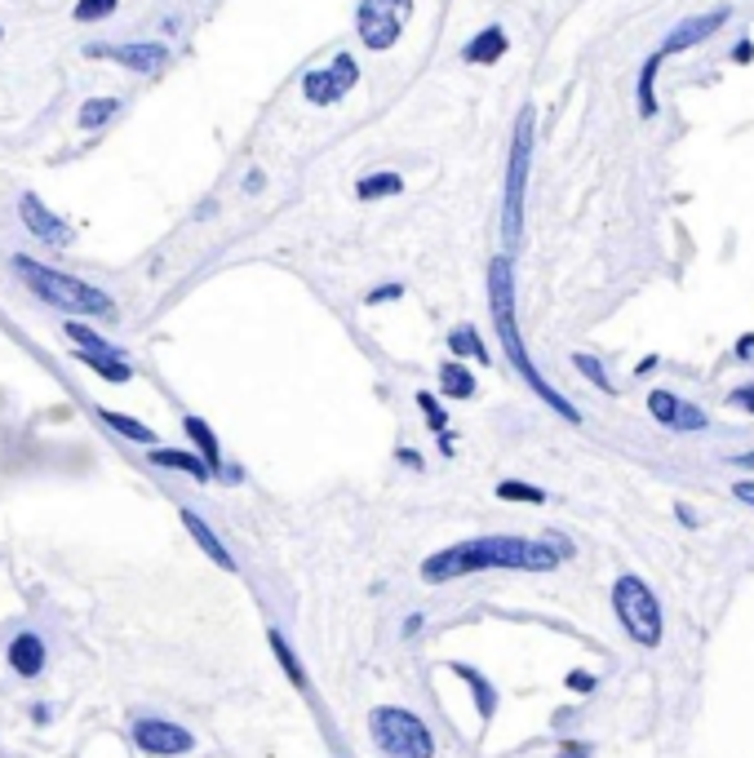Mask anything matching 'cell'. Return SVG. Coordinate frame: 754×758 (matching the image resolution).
I'll use <instances>...</instances> for the list:
<instances>
[{"label":"cell","mask_w":754,"mask_h":758,"mask_svg":"<svg viewBox=\"0 0 754 758\" xmlns=\"http://www.w3.org/2000/svg\"><path fill=\"white\" fill-rule=\"evenodd\" d=\"M564 564V555L555 551V541L542 536H475V541H458L436 555L421 559V581L426 586H449L475 573H555Z\"/></svg>","instance_id":"obj_1"},{"label":"cell","mask_w":754,"mask_h":758,"mask_svg":"<svg viewBox=\"0 0 754 758\" xmlns=\"http://www.w3.org/2000/svg\"><path fill=\"white\" fill-rule=\"evenodd\" d=\"M488 306H493V324H497V338H502V351H506V360H510V369L537 391V395H542L564 421H582V412L542 377V373H537V364L528 360V351H524V338H519V324H515V271H510V258H493L488 262Z\"/></svg>","instance_id":"obj_2"},{"label":"cell","mask_w":754,"mask_h":758,"mask_svg":"<svg viewBox=\"0 0 754 758\" xmlns=\"http://www.w3.org/2000/svg\"><path fill=\"white\" fill-rule=\"evenodd\" d=\"M14 275H19L41 302H49V306H58V310H67V315H116V302L106 297L102 289H93V284H85V280H76V275H63V271H54V267H41V262H32V258H14Z\"/></svg>","instance_id":"obj_3"},{"label":"cell","mask_w":754,"mask_h":758,"mask_svg":"<svg viewBox=\"0 0 754 758\" xmlns=\"http://www.w3.org/2000/svg\"><path fill=\"white\" fill-rule=\"evenodd\" d=\"M369 736L386 758H436V736L404 705L369 710Z\"/></svg>","instance_id":"obj_4"},{"label":"cell","mask_w":754,"mask_h":758,"mask_svg":"<svg viewBox=\"0 0 754 758\" xmlns=\"http://www.w3.org/2000/svg\"><path fill=\"white\" fill-rule=\"evenodd\" d=\"M612 612H617L621 630H626L639 647H657V643H662L666 621H662V603H657V595L649 590V581H639V577H617V581H612Z\"/></svg>","instance_id":"obj_5"},{"label":"cell","mask_w":754,"mask_h":758,"mask_svg":"<svg viewBox=\"0 0 754 758\" xmlns=\"http://www.w3.org/2000/svg\"><path fill=\"white\" fill-rule=\"evenodd\" d=\"M528 165H532V112L524 106L515 121L510 165H506V200H502V240L515 249L524 236V191H528Z\"/></svg>","instance_id":"obj_6"},{"label":"cell","mask_w":754,"mask_h":758,"mask_svg":"<svg viewBox=\"0 0 754 758\" xmlns=\"http://www.w3.org/2000/svg\"><path fill=\"white\" fill-rule=\"evenodd\" d=\"M408 19H413V0H360L356 27H360V41L382 54V49H391L399 41Z\"/></svg>","instance_id":"obj_7"},{"label":"cell","mask_w":754,"mask_h":758,"mask_svg":"<svg viewBox=\"0 0 754 758\" xmlns=\"http://www.w3.org/2000/svg\"><path fill=\"white\" fill-rule=\"evenodd\" d=\"M356 80H360L356 58H351V54H338L329 67H319V71H311V76L302 80V93H306V102H315V106H329V102H342V98L356 89Z\"/></svg>","instance_id":"obj_8"},{"label":"cell","mask_w":754,"mask_h":758,"mask_svg":"<svg viewBox=\"0 0 754 758\" xmlns=\"http://www.w3.org/2000/svg\"><path fill=\"white\" fill-rule=\"evenodd\" d=\"M134 745L147 754V758H178V754H187L195 740H191V732L182 727V723H169V719H138L134 723Z\"/></svg>","instance_id":"obj_9"},{"label":"cell","mask_w":754,"mask_h":758,"mask_svg":"<svg viewBox=\"0 0 754 758\" xmlns=\"http://www.w3.org/2000/svg\"><path fill=\"white\" fill-rule=\"evenodd\" d=\"M649 412H653V421H662L671 430H706L710 426V417L697 404H688V399H679L671 391H653L649 395Z\"/></svg>","instance_id":"obj_10"},{"label":"cell","mask_w":754,"mask_h":758,"mask_svg":"<svg viewBox=\"0 0 754 758\" xmlns=\"http://www.w3.org/2000/svg\"><path fill=\"white\" fill-rule=\"evenodd\" d=\"M19 213H23V223H27V231L41 240V245H54V249H67L71 245V227L63 223V218H54V213L41 204V195H23L19 200Z\"/></svg>","instance_id":"obj_11"},{"label":"cell","mask_w":754,"mask_h":758,"mask_svg":"<svg viewBox=\"0 0 754 758\" xmlns=\"http://www.w3.org/2000/svg\"><path fill=\"white\" fill-rule=\"evenodd\" d=\"M89 58H112L130 71H160L169 63V49L165 45H89Z\"/></svg>","instance_id":"obj_12"},{"label":"cell","mask_w":754,"mask_h":758,"mask_svg":"<svg viewBox=\"0 0 754 758\" xmlns=\"http://www.w3.org/2000/svg\"><path fill=\"white\" fill-rule=\"evenodd\" d=\"M5 661H10V670H14L19 679H36V675L49 666V647H45V638H41L36 630H23V634L10 638Z\"/></svg>","instance_id":"obj_13"},{"label":"cell","mask_w":754,"mask_h":758,"mask_svg":"<svg viewBox=\"0 0 754 758\" xmlns=\"http://www.w3.org/2000/svg\"><path fill=\"white\" fill-rule=\"evenodd\" d=\"M182 528L191 532V541H195V546H200V551H204V555H209L213 564H218L223 573H240L236 555H232V551L223 546V536H218V532H213V528H209V523H204V519H200L195 510H187V506H182Z\"/></svg>","instance_id":"obj_14"},{"label":"cell","mask_w":754,"mask_h":758,"mask_svg":"<svg viewBox=\"0 0 754 758\" xmlns=\"http://www.w3.org/2000/svg\"><path fill=\"white\" fill-rule=\"evenodd\" d=\"M723 23H728V10H714V14H701V19H684V23H679V27H675V32L666 36V45H662L657 54L666 58V54H679V49H693V45H701V41H706L710 32H719Z\"/></svg>","instance_id":"obj_15"},{"label":"cell","mask_w":754,"mask_h":758,"mask_svg":"<svg viewBox=\"0 0 754 758\" xmlns=\"http://www.w3.org/2000/svg\"><path fill=\"white\" fill-rule=\"evenodd\" d=\"M182 430L191 435L195 457L209 466V475H218V471H223V449H218V435H213V426H209L204 417H187V421H182Z\"/></svg>","instance_id":"obj_16"},{"label":"cell","mask_w":754,"mask_h":758,"mask_svg":"<svg viewBox=\"0 0 754 758\" xmlns=\"http://www.w3.org/2000/svg\"><path fill=\"white\" fill-rule=\"evenodd\" d=\"M453 675H458V679H462V683L471 688V697H475V710H480V719L488 723V719L497 714V688H493V683H488V679H484V675H480L475 666H466V661H453Z\"/></svg>","instance_id":"obj_17"},{"label":"cell","mask_w":754,"mask_h":758,"mask_svg":"<svg viewBox=\"0 0 754 758\" xmlns=\"http://www.w3.org/2000/svg\"><path fill=\"white\" fill-rule=\"evenodd\" d=\"M151 462H156L160 471H178V475H187V479H195V484L213 479L209 466H204L195 453H187V449H151Z\"/></svg>","instance_id":"obj_18"},{"label":"cell","mask_w":754,"mask_h":758,"mask_svg":"<svg viewBox=\"0 0 754 758\" xmlns=\"http://www.w3.org/2000/svg\"><path fill=\"white\" fill-rule=\"evenodd\" d=\"M267 643H271V653H275V661H280V670L293 679V688L297 692H311V679H306V670H302V661H297V653L289 647V638L280 634V630H267Z\"/></svg>","instance_id":"obj_19"},{"label":"cell","mask_w":754,"mask_h":758,"mask_svg":"<svg viewBox=\"0 0 754 758\" xmlns=\"http://www.w3.org/2000/svg\"><path fill=\"white\" fill-rule=\"evenodd\" d=\"M106 426H112L116 430V435H125L130 444H143V449H156V430L151 426H143L138 417H125V412H112V408H102L98 412Z\"/></svg>","instance_id":"obj_20"},{"label":"cell","mask_w":754,"mask_h":758,"mask_svg":"<svg viewBox=\"0 0 754 758\" xmlns=\"http://www.w3.org/2000/svg\"><path fill=\"white\" fill-rule=\"evenodd\" d=\"M506 54V32L502 27H484L471 45H466V63H475V67H488V63H497Z\"/></svg>","instance_id":"obj_21"},{"label":"cell","mask_w":754,"mask_h":758,"mask_svg":"<svg viewBox=\"0 0 754 758\" xmlns=\"http://www.w3.org/2000/svg\"><path fill=\"white\" fill-rule=\"evenodd\" d=\"M76 360H80L85 369H93L98 377H106V382H130V377H134V369H130L121 355H89V351H76Z\"/></svg>","instance_id":"obj_22"},{"label":"cell","mask_w":754,"mask_h":758,"mask_svg":"<svg viewBox=\"0 0 754 758\" xmlns=\"http://www.w3.org/2000/svg\"><path fill=\"white\" fill-rule=\"evenodd\" d=\"M63 333L71 338V347H76V351H89V355H116V351H112V342L98 338V333L89 329V324H80V319H67V324H63Z\"/></svg>","instance_id":"obj_23"},{"label":"cell","mask_w":754,"mask_h":758,"mask_svg":"<svg viewBox=\"0 0 754 758\" xmlns=\"http://www.w3.org/2000/svg\"><path fill=\"white\" fill-rule=\"evenodd\" d=\"M440 391H444L449 399H471V395H475V377H471L458 360H449V364L440 369Z\"/></svg>","instance_id":"obj_24"},{"label":"cell","mask_w":754,"mask_h":758,"mask_svg":"<svg viewBox=\"0 0 754 758\" xmlns=\"http://www.w3.org/2000/svg\"><path fill=\"white\" fill-rule=\"evenodd\" d=\"M116 112H121V102H116V98H89V102L80 106V116H76V121H80V129H102Z\"/></svg>","instance_id":"obj_25"},{"label":"cell","mask_w":754,"mask_h":758,"mask_svg":"<svg viewBox=\"0 0 754 758\" xmlns=\"http://www.w3.org/2000/svg\"><path fill=\"white\" fill-rule=\"evenodd\" d=\"M657 67H662V54H653L639 71V116H657V93H653V80H657Z\"/></svg>","instance_id":"obj_26"},{"label":"cell","mask_w":754,"mask_h":758,"mask_svg":"<svg viewBox=\"0 0 754 758\" xmlns=\"http://www.w3.org/2000/svg\"><path fill=\"white\" fill-rule=\"evenodd\" d=\"M449 351H453V355H471V360L488 364V351H484V342H480V333L471 329V324H462V329H453V333H449Z\"/></svg>","instance_id":"obj_27"},{"label":"cell","mask_w":754,"mask_h":758,"mask_svg":"<svg viewBox=\"0 0 754 758\" xmlns=\"http://www.w3.org/2000/svg\"><path fill=\"white\" fill-rule=\"evenodd\" d=\"M399 173H373V178H364L356 191H360V200H382V195H399Z\"/></svg>","instance_id":"obj_28"},{"label":"cell","mask_w":754,"mask_h":758,"mask_svg":"<svg viewBox=\"0 0 754 758\" xmlns=\"http://www.w3.org/2000/svg\"><path fill=\"white\" fill-rule=\"evenodd\" d=\"M497 497H502V501H528V506H542V501H547V493H542V488H532V484H515V479L497 484Z\"/></svg>","instance_id":"obj_29"},{"label":"cell","mask_w":754,"mask_h":758,"mask_svg":"<svg viewBox=\"0 0 754 758\" xmlns=\"http://www.w3.org/2000/svg\"><path fill=\"white\" fill-rule=\"evenodd\" d=\"M573 369H577V373H582L586 382H595V386H599L604 395H612V391H617V386L608 382V373H604V364H599L595 355H573Z\"/></svg>","instance_id":"obj_30"},{"label":"cell","mask_w":754,"mask_h":758,"mask_svg":"<svg viewBox=\"0 0 754 758\" xmlns=\"http://www.w3.org/2000/svg\"><path fill=\"white\" fill-rule=\"evenodd\" d=\"M106 14H116V0H76V19L80 23H98Z\"/></svg>","instance_id":"obj_31"},{"label":"cell","mask_w":754,"mask_h":758,"mask_svg":"<svg viewBox=\"0 0 754 758\" xmlns=\"http://www.w3.org/2000/svg\"><path fill=\"white\" fill-rule=\"evenodd\" d=\"M417 404H421V412H426V421H430V426H436V430H440V435H444V426H449V417H444V408H440V399H436V395H430V391H421V395H417Z\"/></svg>","instance_id":"obj_32"},{"label":"cell","mask_w":754,"mask_h":758,"mask_svg":"<svg viewBox=\"0 0 754 758\" xmlns=\"http://www.w3.org/2000/svg\"><path fill=\"white\" fill-rule=\"evenodd\" d=\"M728 404L732 408H741V412H750L754 417V382H745V386H736L732 395H728Z\"/></svg>","instance_id":"obj_33"},{"label":"cell","mask_w":754,"mask_h":758,"mask_svg":"<svg viewBox=\"0 0 754 758\" xmlns=\"http://www.w3.org/2000/svg\"><path fill=\"white\" fill-rule=\"evenodd\" d=\"M564 683H569L577 697H586V692H595V688H599V679H595V675H586V670H573Z\"/></svg>","instance_id":"obj_34"},{"label":"cell","mask_w":754,"mask_h":758,"mask_svg":"<svg viewBox=\"0 0 754 758\" xmlns=\"http://www.w3.org/2000/svg\"><path fill=\"white\" fill-rule=\"evenodd\" d=\"M395 297H404V289H399V284H382V289H373L364 302H369V306H378V302H395Z\"/></svg>","instance_id":"obj_35"},{"label":"cell","mask_w":754,"mask_h":758,"mask_svg":"<svg viewBox=\"0 0 754 758\" xmlns=\"http://www.w3.org/2000/svg\"><path fill=\"white\" fill-rule=\"evenodd\" d=\"M555 758H590V745H586V740H564V745L555 749Z\"/></svg>","instance_id":"obj_36"},{"label":"cell","mask_w":754,"mask_h":758,"mask_svg":"<svg viewBox=\"0 0 754 758\" xmlns=\"http://www.w3.org/2000/svg\"><path fill=\"white\" fill-rule=\"evenodd\" d=\"M732 497L745 501V506H754V479H736V484H732Z\"/></svg>","instance_id":"obj_37"},{"label":"cell","mask_w":754,"mask_h":758,"mask_svg":"<svg viewBox=\"0 0 754 758\" xmlns=\"http://www.w3.org/2000/svg\"><path fill=\"white\" fill-rule=\"evenodd\" d=\"M732 466H736V471H754V449L741 453V457H732Z\"/></svg>","instance_id":"obj_38"},{"label":"cell","mask_w":754,"mask_h":758,"mask_svg":"<svg viewBox=\"0 0 754 758\" xmlns=\"http://www.w3.org/2000/svg\"><path fill=\"white\" fill-rule=\"evenodd\" d=\"M750 58H754V45H750V41H741V45H736V63H750Z\"/></svg>","instance_id":"obj_39"},{"label":"cell","mask_w":754,"mask_h":758,"mask_svg":"<svg viewBox=\"0 0 754 758\" xmlns=\"http://www.w3.org/2000/svg\"><path fill=\"white\" fill-rule=\"evenodd\" d=\"M399 462H404V466H413V471H421V457H417V453H408V449L399 453Z\"/></svg>","instance_id":"obj_40"},{"label":"cell","mask_w":754,"mask_h":758,"mask_svg":"<svg viewBox=\"0 0 754 758\" xmlns=\"http://www.w3.org/2000/svg\"><path fill=\"white\" fill-rule=\"evenodd\" d=\"M417 630H421V612H413V616L404 621V634H417Z\"/></svg>","instance_id":"obj_41"},{"label":"cell","mask_w":754,"mask_h":758,"mask_svg":"<svg viewBox=\"0 0 754 758\" xmlns=\"http://www.w3.org/2000/svg\"><path fill=\"white\" fill-rule=\"evenodd\" d=\"M736 355L745 360V355H754V338H741V347H736Z\"/></svg>","instance_id":"obj_42"}]
</instances>
